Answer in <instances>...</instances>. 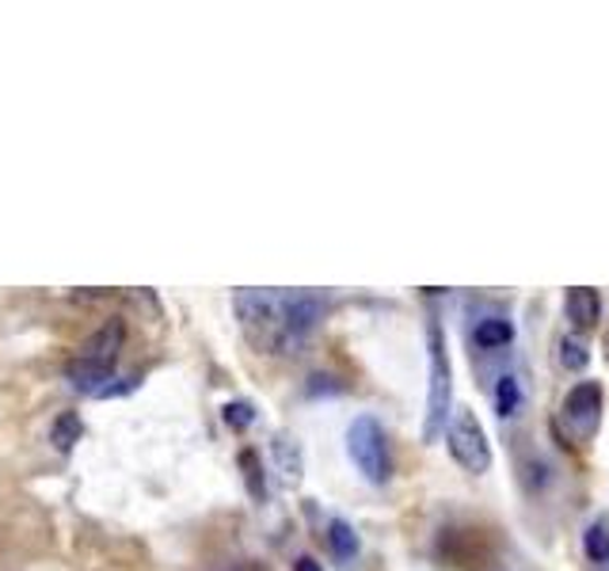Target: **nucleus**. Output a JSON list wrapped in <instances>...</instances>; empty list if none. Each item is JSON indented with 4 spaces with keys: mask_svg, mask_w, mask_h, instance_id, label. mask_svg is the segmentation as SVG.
<instances>
[{
    "mask_svg": "<svg viewBox=\"0 0 609 571\" xmlns=\"http://www.w3.org/2000/svg\"><path fill=\"white\" fill-rule=\"evenodd\" d=\"M240 332L263 355H290L294 343L286 328V289H237L232 297Z\"/></svg>",
    "mask_w": 609,
    "mask_h": 571,
    "instance_id": "obj_1",
    "label": "nucleus"
},
{
    "mask_svg": "<svg viewBox=\"0 0 609 571\" xmlns=\"http://www.w3.org/2000/svg\"><path fill=\"white\" fill-rule=\"evenodd\" d=\"M123 347H126V320L123 317L103 320V324L95 328V332L88 335L84 343H80L77 355L69 358V366H66L69 381H73L80 392H88V397H92V392L100 389L103 381H111V374H115V362H118V355H123Z\"/></svg>",
    "mask_w": 609,
    "mask_h": 571,
    "instance_id": "obj_2",
    "label": "nucleus"
},
{
    "mask_svg": "<svg viewBox=\"0 0 609 571\" xmlns=\"http://www.w3.org/2000/svg\"><path fill=\"white\" fill-rule=\"evenodd\" d=\"M427 351H430V397H427V427H423V438L435 442L446 427L450 397H453L450 355H446V335L438 324H427Z\"/></svg>",
    "mask_w": 609,
    "mask_h": 571,
    "instance_id": "obj_3",
    "label": "nucleus"
},
{
    "mask_svg": "<svg viewBox=\"0 0 609 571\" xmlns=\"http://www.w3.org/2000/svg\"><path fill=\"white\" fill-rule=\"evenodd\" d=\"M347 454L351 461L358 465L370 484H384L392 477V457H389V438H384V427L374 415H358L347 431Z\"/></svg>",
    "mask_w": 609,
    "mask_h": 571,
    "instance_id": "obj_4",
    "label": "nucleus"
},
{
    "mask_svg": "<svg viewBox=\"0 0 609 571\" xmlns=\"http://www.w3.org/2000/svg\"><path fill=\"white\" fill-rule=\"evenodd\" d=\"M446 446H450L453 461L461 465L464 472H487L492 469V442H487L484 427L472 412H453L450 427H446Z\"/></svg>",
    "mask_w": 609,
    "mask_h": 571,
    "instance_id": "obj_5",
    "label": "nucleus"
},
{
    "mask_svg": "<svg viewBox=\"0 0 609 571\" xmlns=\"http://www.w3.org/2000/svg\"><path fill=\"white\" fill-rule=\"evenodd\" d=\"M328 301L320 294H309V289H286V328H290L294 343H301L312 328L324 320Z\"/></svg>",
    "mask_w": 609,
    "mask_h": 571,
    "instance_id": "obj_6",
    "label": "nucleus"
},
{
    "mask_svg": "<svg viewBox=\"0 0 609 571\" xmlns=\"http://www.w3.org/2000/svg\"><path fill=\"white\" fill-rule=\"evenodd\" d=\"M564 309H567V320H572L579 332H590V328H598V320H602V297L590 286H575V289H567Z\"/></svg>",
    "mask_w": 609,
    "mask_h": 571,
    "instance_id": "obj_7",
    "label": "nucleus"
},
{
    "mask_svg": "<svg viewBox=\"0 0 609 571\" xmlns=\"http://www.w3.org/2000/svg\"><path fill=\"white\" fill-rule=\"evenodd\" d=\"M598 412H602V385L598 381H579L572 392L564 397V415H572V420H598Z\"/></svg>",
    "mask_w": 609,
    "mask_h": 571,
    "instance_id": "obj_8",
    "label": "nucleus"
},
{
    "mask_svg": "<svg viewBox=\"0 0 609 571\" xmlns=\"http://www.w3.org/2000/svg\"><path fill=\"white\" fill-rule=\"evenodd\" d=\"M472 340H476V347H484V351L507 347V343L515 340V324L503 317H487L476 324V335H472Z\"/></svg>",
    "mask_w": 609,
    "mask_h": 571,
    "instance_id": "obj_9",
    "label": "nucleus"
},
{
    "mask_svg": "<svg viewBox=\"0 0 609 571\" xmlns=\"http://www.w3.org/2000/svg\"><path fill=\"white\" fill-rule=\"evenodd\" d=\"M328 545H332L335 560H355L358 557V534L343 518L328 522Z\"/></svg>",
    "mask_w": 609,
    "mask_h": 571,
    "instance_id": "obj_10",
    "label": "nucleus"
},
{
    "mask_svg": "<svg viewBox=\"0 0 609 571\" xmlns=\"http://www.w3.org/2000/svg\"><path fill=\"white\" fill-rule=\"evenodd\" d=\"M518 408H522V385H518V377L515 374L499 377V385H495V412L503 420H510V415H518Z\"/></svg>",
    "mask_w": 609,
    "mask_h": 571,
    "instance_id": "obj_11",
    "label": "nucleus"
},
{
    "mask_svg": "<svg viewBox=\"0 0 609 571\" xmlns=\"http://www.w3.org/2000/svg\"><path fill=\"white\" fill-rule=\"evenodd\" d=\"M80 434H84V423H80V415L77 412H66V415H58V420H54L50 442L61 449V454H69V449H73L77 442H80Z\"/></svg>",
    "mask_w": 609,
    "mask_h": 571,
    "instance_id": "obj_12",
    "label": "nucleus"
},
{
    "mask_svg": "<svg viewBox=\"0 0 609 571\" xmlns=\"http://www.w3.org/2000/svg\"><path fill=\"white\" fill-rule=\"evenodd\" d=\"M275 461H278V469L286 472V480H290V484H298V480H301V449H298V442L286 438V434H278V438H275Z\"/></svg>",
    "mask_w": 609,
    "mask_h": 571,
    "instance_id": "obj_13",
    "label": "nucleus"
},
{
    "mask_svg": "<svg viewBox=\"0 0 609 571\" xmlns=\"http://www.w3.org/2000/svg\"><path fill=\"white\" fill-rule=\"evenodd\" d=\"M583 552L590 564H609V526L606 522H590L583 534Z\"/></svg>",
    "mask_w": 609,
    "mask_h": 571,
    "instance_id": "obj_14",
    "label": "nucleus"
},
{
    "mask_svg": "<svg viewBox=\"0 0 609 571\" xmlns=\"http://www.w3.org/2000/svg\"><path fill=\"white\" fill-rule=\"evenodd\" d=\"M240 472H244L248 492H252L255 500H263V495H267V484H263V465L255 449H240Z\"/></svg>",
    "mask_w": 609,
    "mask_h": 571,
    "instance_id": "obj_15",
    "label": "nucleus"
},
{
    "mask_svg": "<svg viewBox=\"0 0 609 571\" xmlns=\"http://www.w3.org/2000/svg\"><path fill=\"white\" fill-rule=\"evenodd\" d=\"M587 362H590V355H587V347H583L579 340L560 343V366H564V369H575V374H579V369H587Z\"/></svg>",
    "mask_w": 609,
    "mask_h": 571,
    "instance_id": "obj_16",
    "label": "nucleus"
},
{
    "mask_svg": "<svg viewBox=\"0 0 609 571\" xmlns=\"http://www.w3.org/2000/svg\"><path fill=\"white\" fill-rule=\"evenodd\" d=\"M226 423L232 431H244V427H252L255 423V408L252 404H244V400H232V404H226Z\"/></svg>",
    "mask_w": 609,
    "mask_h": 571,
    "instance_id": "obj_17",
    "label": "nucleus"
},
{
    "mask_svg": "<svg viewBox=\"0 0 609 571\" xmlns=\"http://www.w3.org/2000/svg\"><path fill=\"white\" fill-rule=\"evenodd\" d=\"M134 389H138V377H111V381H103L100 389L92 392V397H100V400H111V397H130Z\"/></svg>",
    "mask_w": 609,
    "mask_h": 571,
    "instance_id": "obj_18",
    "label": "nucleus"
},
{
    "mask_svg": "<svg viewBox=\"0 0 609 571\" xmlns=\"http://www.w3.org/2000/svg\"><path fill=\"white\" fill-rule=\"evenodd\" d=\"M294 571H324V568H320V564H317V560H312V557H301L298 564H294Z\"/></svg>",
    "mask_w": 609,
    "mask_h": 571,
    "instance_id": "obj_19",
    "label": "nucleus"
}]
</instances>
